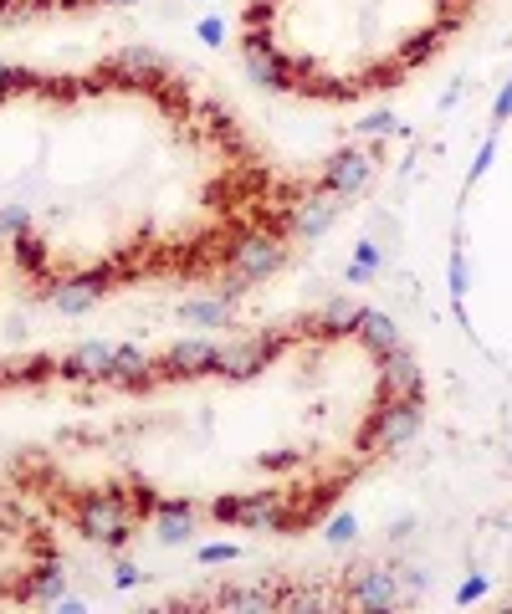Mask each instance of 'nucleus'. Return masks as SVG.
Listing matches in <instances>:
<instances>
[{"label": "nucleus", "instance_id": "9b49d317", "mask_svg": "<svg viewBox=\"0 0 512 614\" xmlns=\"http://www.w3.org/2000/svg\"><path fill=\"white\" fill-rule=\"evenodd\" d=\"M6 93H11V67L0 62V98H6Z\"/></svg>", "mask_w": 512, "mask_h": 614}, {"label": "nucleus", "instance_id": "f03ea898", "mask_svg": "<svg viewBox=\"0 0 512 614\" xmlns=\"http://www.w3.org/2000/svg\"><path fill=\"white\" fill-rule=\"evenodd\" d=\"M216 354H221V348L205 343V338L175 343V348L159 359V379H195V374H210V369H216Z\"/></svg>", "mask_w": 512, "mask_h": 614}, {"label": "nucleus", "instance_id": "f257e3e1", "mask_svg": "<svg viewBox=\"0 0 512 614\" xmlns=\"http://www.w3.org/2000/svg\"><path fill=\"white\" fill-rule=\"evenodd\" d=\"M77 522H82V533L98 538V543H123V538H128V507H123L118 497H93V502H82Z\"/></svg>", "mask_w": 512, "mask_h": 614}, {"label": "nucleus", "instance_id": "423d86ee", "mask_svg": "<svg viewBox=\"0 0 512 614\" xmlns=\"http://www.w3.org/2000/svg\"><path fill=\"white\" fill-rule=\"evenodd\" d=\"M354 328L364 333V343L374 348V354H390V348H400V333H395V323L384 318V313H359Z\"/></svg>", "mask_w": 512, "mask_h": 614}, {"label": "nucleus", "instance_id": "1a4fd4ad", "mask_svg": "<svg viewBox=\"0 0 512 614\" xmlns=\"http://www.w3.org/2000/svg\"><path fill=\"white\" fill-rule=\"evenodd\" d=\"M190 533H195V517H190L185 507H164V512H159V538H164V543H185Z\"/></svg>", "mask_w": 512, "mask_h": 614}, {"label": "nucleus", "instance_id": "9d476101", "mask_svg": "<svg viewBox=\"0 0 512 614\" xmlns=\"http://www.w3.org/2000/svg\"><path fill=\"white\" fill-rule=\"evenodd\" d=\"M354 604H395V579L390 574H364V589L354 594Z\"/></svg>", "mask_w": 512, "mask_h": 614}, {"label": "nucleus", "instance_id": "7ed1b4c3", "mask_svg": "<svg viewBox=\"0 0 512 614\" xmlns=\"http://www.w3.org/2000/svg\"><path fill=\"white\" fill-rule=\"evenodd\" d=\"M364 180H369V154H364V149H344V154L328 159V169H323L318 185H323L328 195H338V200H349Z\"/></svg>", "mask_w": 512, "mask_h": 614}, {"label": "nucleus", "instance_id": "20e7f679", "mask_svg": "<svg viewBox=\"0 0 512 614\" xmlns=\"http://www.w3.org/2000/svg\"><path fill=\"white\" fill-rule=\"evenodd\" d=\"M333 215H338V195H328V190L318 185L313 200H303V205L292 210V231H297V236H323Z\"/></svg>", "mask_w": 512, "mask_h": 614}, {"label": "nucleus", "instance_id": "0eeeda50", "mask_svg": "<svg viewBox=\"0 0 512 614\" xmlns=\"http://www.w3.org/2000/svg\"><path fill=\"white\" fill-rule=\"evenodd\" d=\"M108 364H113L108 343H82L72 359H62V374H108Z\"/></svg>", "mask_w": 512, "mask_h": 614}, {"label": "nucleus", "instance_id": "6e6552de", "mask_svg": "<svg viewBox=\"0 0 512 614\" xmlns=\"http://www.w3.org/2000/svg\"><path fill=\"white\" fill-rule=\"evenodd\" d=\"M93 297H103V292H98L88 277H72L67 287H57V297H52V302H57V313H88Z\"/></svg>", "mask_w": 512, "mask_h": 614}, {"label": "nucleus", "instance_id": "39448f33", "mask_svg": "<svg viewBox=\"0 0 512 614\" xmlns=\"http://www.w3.org/2000/svg\"><path fill=\"white\" fill-rule=\"evenodd\" d=\"M379 379H384V389H390L395 400H405V394H420V364L405 354V348H390V354H384Z\"/></svg>", "mask_w": 512, "mask_h": 614}, {"label": "nucleus", "instance_id": "f8f14e48", "mask_svg": "<svg viewBox=\"0 0 512 614\" xmlns=\"http://www.w3.org/2000/svg\"><path fill=\"white\" fill-rule=\"evenodd\" d=\"M103 6H139V0H103Z\"/></svg>", "mask_w": 512, "mask_h": 614}]
</instances>
